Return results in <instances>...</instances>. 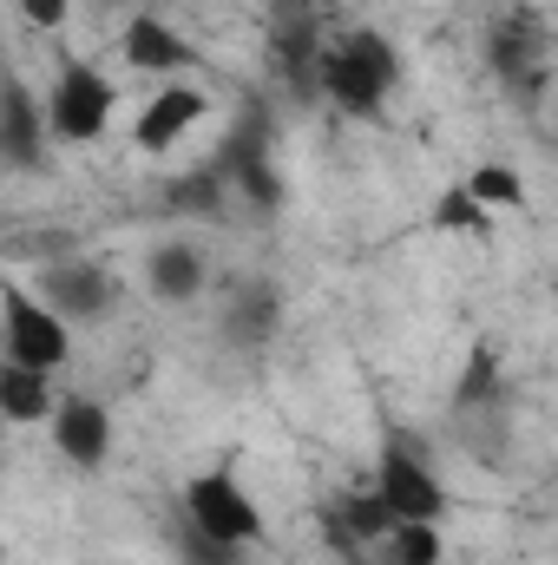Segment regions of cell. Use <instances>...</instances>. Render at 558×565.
<instances>
[{
  "label": "cell",
  "mask_w": 558,
  "mask_h": 565,
  "mask_svg": "<svg viewBox=\"0 0 558 565\" xmlns=\"http://www.w3.org/2000/svg\"><path fill=\"white\" fill-rule=\"evenodd\" d=\"M395 79H401V60H395V46H388L382 33H368V26L342 33V40L315 60L322 99H329L335 113H348V119H375V113L388 106Z\"/></svg>",
  "instance_id": "obj_1"
},
{
  "label": "cell",
  "mask_w": 558,
  "mask_h": 565,
  "mask_svg": "<svg viewBox=\"0 0 558 565\" xmlns=\"http://www.w3.org/2000/svg\"><path fill=\"white\" fill-rule=\"evenodd\" d=\"M184 520H191V533L197 540H211V546H230V553H250V546H264V507L244 493V480L230 473V467H211V473H191L184 480Z\"/></svg>",
  "instance_id": "obj_2"
},
{
  "label": "cell",
  "mask_w": 558,
  "mask_h": 565,
  "mask_svg": "<svg viewBox=\"0 0 558 565\" xmlns=\"http://www.w3.org/2000/svg\"><path fill=\"white\" fill-rule=\"evenodd\" d=\"M0 349H7V362L53 375V369H66V355H73V329H66L26 282L0 277Z\"/></svg>",
  "instance_id": "obj_3"
},
{
  "label": "cell",
  "mask_w": 558,
  "mask_h": 565,
  "mask_svg": "<svg viewBox=\"0 0 558 565\" xmlns=\"http://www.w3.org/2000/svg\"><path fill=\"white\" fill-rule=\"evenodd\" d=\"M486 60L500 73V86L519 99V106H539L546 99V79H552V60H546V20L533 7H513L493 20L486 33Z\"/></svg>",
  "instance_id": "obj_4"
},
{
  "label": "cell",
  "mask_w": 558,
  "mask_h": 565,
  "mask_svg": "<svg viewBox=\"0 0 558 565\" xmlns=\"http://www.w3.org/2000/svg\"><path fill=\"white\" fill-rule=\"evenodd\" d=\"M40 113H46V139L93 145L106 126H112V113H119V93H112V79H106V73H93L86 60H66Z\"/></svg>",
  "instance_id": "obj_5"
},
{
  "label": "cell",
  "mask_w": 558,
  "mask_h": 565,
  "mask_svg": "<svg viewBox=\"0 0 558 565\" xmlns=\"http://www.w3.org/2000/svg\"><path fill=\"white\" fill-rule=\"evenodd\" d=\"M375 500L388 507V520H440L447 513V487L415 447V434H388L382 460H375Z\"/></svg>",
  "instance_id": "obj_6"
},
{
  "label": "cell",
  "mask_w": 558,
  "mask_h": 565,
  "mask_svg": "<svg viewBox=\"0 0 558 565\" xmlns=\"http://www.w3.org/2000/svg\"><path fill=\"white\" fill-rule=\"evenodd\" d=\"M53 447H60L66 467L99 473V467L112 460V415H106V402H93V395L53 402Z\"/></svg>",
  "instance_id": "obj_7"
},
{
  "label": "cell",
  "mask_w": 558,
  "mask_h": 565,
  "mask_svg": "<svg viewBox=\"0 0 558 565\" xmlns=\"http://www.w3.org/2000/svg\"><path fill=\"white\" fill-rule=\"evenodd\" d=\"M33 296L73 329V322H99V316L119 302V282H112V270H99V264H53Z\"/></svg>",
  "instance_id": "obj_8"
},
{
  "label": "cell",
  "mask_w": 558,
  "mask_h": 565,
  "mask_svg": "<svg viewBox=\"0 0 558 565\" xmlns=\"http://www.w3.org/2000/svg\"><path fill=\"white\" fill-rule=\"evenodd\" d=\"M204 113H211V99H204L197 86L171 79V86H158V93L144 99L139 126H132V145H139V151H151V158H164L171 145L191 139V126H204Z\"/></svg>",
  "instance_id": "obj_9"
},
{
  "label": "cell",
  "mask_w": 558,
  "mask_h": 565,
  "mask_svg": "<svg viewBox=\"0 0 558 565\" xmlns=\"http://www.w3.org/2000/svg\"><path fill=\"white\" fill-rule=\"evenodd\" d=\"M119 53H126L132 73H184V66H197V46H191L171 20H158V13H132V20H126Z\"/></svg>",
  "instance_id": "obj_10"
},
{
  "label": "cell",
  "mask_w": 558,
  "mask_h": 565,
  "mask_svg": "<svg viewBox=\"0 0 558 565\" xmlns=\"http://www.w3.org/2000/svg\"><path fill=\"white\" fill-rule=\"evenodd\" d=\"M0 158L20 171L46 158V113L20 79H0Z\"/></svg>",
  "instance_id": "obj_11"
},
{
  "label": "cell",
  "mask_w": 558,
  "mask_h": 565,
  "mask_svg": "<svg viewBox=\"0 0 558 565\" xmlns=\"http://www.w3.org/2000/svg\"><path fill=\"white\" fill-rule=\"evenodd\" d=\"M204 282H211V264H204V250H197L191 237L151 244V257H144V289H151L158 302H191V296H204Z\"/></svg>",
  "instance_id": "obj_12"
},
{
  "label": "cell",
  "mask_w": 558,
  "mask_h": 565,
  "mask_svg": "<svg viewBox=\"0 0 558 565\" xmlns=\"http://www.w3.org/2000/svg\"><path fill=\"white\" fill-rule=\"evenodd\" d=\"M224 184H237L257 211H277L282 204V184H277V164H270V145L264 132H237L230 139V158H224V171H217Z\"/></svg>",
  "instance_id": "obj_13"
},
{
  "label": "cell",
  "mask_w": 558,
  "mask_h": 565,
  "mask_svg": "<svg viewBox=\"0 0 558 565\" xmlns=\"http://www.w3.org/2000/svg\"><path fill=\"white\" fill-rule=\"evenodd\" d=\"M53 375H40V369H20V362H0V422L13 427H40L53 422Z\"/></svg>",
  "instance_id": "obj_14"
},
{
  "label": "cell",
  "mask_w": 558,
  "mask_h": 565,
  "mask_svg": "<svg viewBox=\"0 0 558 565\" xmlns=\"http://www.w3.org/2000/svg\"><path fill=\"white\" fill-rule=\"evenodd\" d=\"M277 289L257 277V282H244L237 296H230V309H224V335L230 342H244V349H257V342H270L277 335Z\"/></svg>",
  "instance_id": "obj_15"
},
{
  "label": "cell",
  "mask_w": 558,
  "mask_h": 565,
  "mask_svg": "<svg viewBox=\"0 0 558 565\" xmlns=\"http://www.w3.org/2000/svg\"><path fill=\"white\" fill-rule=\"evenodd\" d=\"M440 520H395L382 540H375V553H362V559L375 565H440Z\"/></svg>",
  "instance_id": "obj_16"
},
{
  "label": "cell",
  "mask_w": 558,
  "mask_h": 565,
  "mask_svg": "<svg viewBox=\"0 0 558 565\" xmlns=\"http://www.w3.org/2000/svg\"><path fill=\"white\" fill-rule=\"evenodd\" d=\"M480 211H519L526 204V178L513 171V164H500V158H486V164H473L466 171V184H460Z\"/></svg>",
  "instance_id": "obj_17"
},
{
  "label": "cell",
  "mask_w": 558,
  "mask_h": 565,
  "mask_svg": "<svg viewBox=\"0 0 558 565\" xmlns=\"http://www.w3.org/2000/svg\"><path fill=\"white\" fill-rule=\"evenodd\" d=\"M500 388H506V375H500L493 349L480 342V349L466 355V375H460V388H453V408H486V402H500Z\"/></svg>",
  "instance_id": "obj_18"
},
{
  "label": "cell",
  "mask_w": 558,
  "mask_h": 565,
  "mask_svg": "<svg viewBox=\"0 0 558 565\" xmlns=\"http://www.w3.org/2000/svg\"><path fill=\"white\" fill-rule=\"evenodd\" d=\"M335 520L348 526V546H355V553H362V546H375V540L395 526V520H388V507H382L375 493H355V500H342V513H335ZM348 546H342V553H348Z\"/></svg>",
  "instance_id": "obj_19"
},
{
  "label": "cell",
  "mask_w": 558,
  "mask_h": 565,
  "mask_svg": "<svg viewBox=\"0 0 558 565\" xmlns=\"http://www.w3.org/2000/svg\"><path fill=\"white\" fill-rule=\"evenodd\" d=\"M486 217L493 211H480L466 191H447L440 204H433V231H460V237H486Z\"/></svg>",
  "instance_id": "obj_20"
},
{
  "label": "cell",
  "mask_w": 558,
  "mask_h": 565,
  "mask_svg": "<svg viewBox=\"0 0 558 565\" xmlns=\"http://www.w3.org/2000/svg\"><path fill=\"white\" fill-rule=\"evenodd\" d=\"M217 198H224V178H217V171H197V178L171 184V211H197V217H211Z\"/></svg>",
  "instance_id": "obj_21"
},
{
  "label": "cell",
  "mask_w": 558,
  "mask_h": 565,
  "mask_svg": "<svg viewBox=\"0 0 558 565\" xmlns=\"http://www.w3.org/2000/svg\"><path fill=\"white\" fill-rule=\"evenodd\" d=\"M20 7V20H33V26H66V13H73V0H13Z\"/></svg>",
  "instance_id": "obj_22"
},
{
  "label": "cell",
  "mask_w": 558,
  "mask_h": 565,
  "mask_svg": "<svg viewBox=\"0 0 558 565\" xmlns=\"http://www.w3.org/2000/svg\"><path fill=\"white\" fill-rule=\"evenodd\" d=\"M0 565H7V546H0Z\"/></svg>",
  "instance_id": "obj_23"
},
{
  "label": "cell",
  "mask_w": 558,
  "mask_h": 565,
  "mask_svg": "<svg viewBox=\"0 0 558 565\" xmlns=\"http://www.w3.org/2000/svg\"><path fill=\"white\" fill-rule=\"evenodd\" d=\"M355 565H375V559H355Z\"/></svg>",
  "instance_id": "obj_24"
}]
</instances>
